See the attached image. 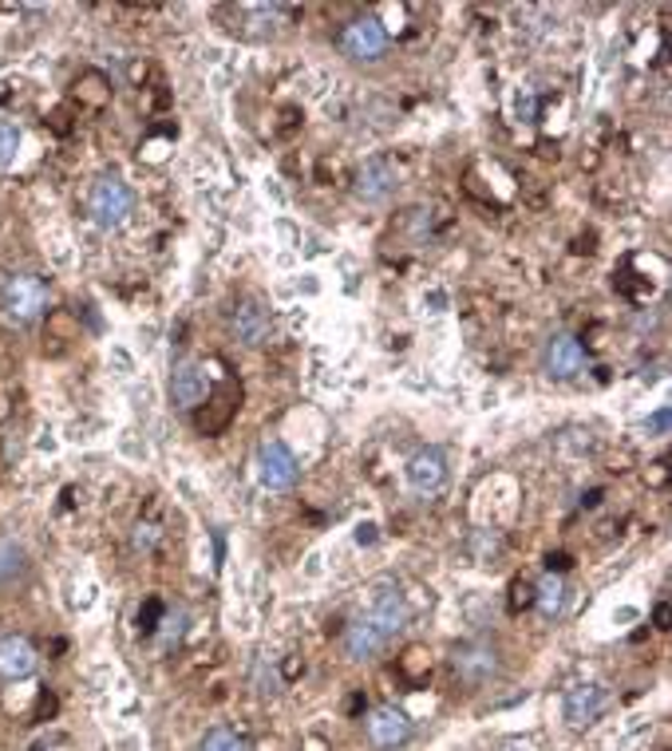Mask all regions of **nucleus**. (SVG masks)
I'll use <instances>...</instances> for the list:
<instances>
[{"instance_id":"nucleus-1","label":"nucleus","mask_w":672,"mask_h":751,"mask_svg":"<svg viewBox=\"0 0 672 751\" xmlns=\"http://www.w3.org/2000/svg\"><path fill=\"white\" fill-rule=\"evenodd\" d=\"M131 206H135V199H131L128 191V182H119V179H100L95 186H91L88 194V214L95 226L103 230H119L123 222L131 217Z\"/></svg>"},{"instance_id":"nucleus-2","label":"nucleus","mask_w":672,"mask_h":751,"mask_svg":"<svg viewBox=\"0 0 672 751\" xmlns=\"http://www.w3.org/2000/svg\"><path fill=\"white\" fill-rule=\"evenodd\" d=\"M340 52L356 64H376L384 52H388V32L384 24L373 17V12H364V17L348 20L345 32H340Z\"/></svg>"},{"instance_id":"nucleus-3","label":"nucleus","mask_w":672,"mask_h":751,"mask_svg":"<svg viewBox=\"0 0 672 751\" xmlns=\"http://www.w3.org/2000/svg\"><path fill=\"white\" fill-rule=\"evenodd\" d=\"M0 305H4V317L12 325H28V321H37L48 308V285L40 277H32V273H20V277H12L4 285Z\"/></svg>"},{"instance_id":"nucleus-4","label":"nucleus","mask_w":672,"mask_h":751,"mask_svg":"<svg viewBox=\"0 0 672 751\" xmlns=\"http://www.w3.org/2000/svg\"><path fill=\"white\" fill-rule=\"evenodd\" d=\"M364 617H368V621H373L380 633H388L391 641H396V633H400L404 625H408L411 609H408V598L400 593V586H396V581H376Z\"/></svg>"},{"instance_id":"nucleus-5","label":"nucleus","mask_w":672,"mask_h":751,"mask_svg":"<svg viewBox=\"0 0 672 751\" xmlns=\"http://www.w3.org/2000/svg\"><path fill=\"white\" fill-rule=\"evenodd\" d=\"M301 467L297 459H293V451L282 444V439H265L262 447H257V483L269 490H289L293 483H297Z\"/></svg>"},{"instance_id":"nucleus-6","label":"nucleus","mask_w":672,"mask_h":751,"mask_svg":"<svg viewBox=\"0 0 672 751\" xmlns=\"http://www.w3.org/2000/svg\"><path fill=\"white\" fill-rule=\"evenodd\" d=\"M455 677L464 680V684L479 688L487 680L499 677V649L491 641H467L455 649Z\"/></svg>"},{"instance_id":"nucleus-7","label":"nucleus","mask_w":672,"mask_h":751,"mask_svg":"<svg viewBox=\"0 0 672 751\" xmlns=\"http://www.w3.org/2000/svg\"><path fill=\"white\" fill-rule=\"evenodd\" d=\"M609 708V692L601 684H578L566 692L562 700V716L570 728H593L605 716Z\"/></svg>"},{"instance_id":"nucleus-8","label":"nucleus","mask_w":672,"mask_h":751,"mask_svg":"<svg viewBox=\"0 0 672 751\" xmlns=\"http://www.w3.org/2000/svg\"><path fill=\"white\" fill-rule=\"evenodd\" d=\"M368 740L380 751H396L411 740V720L396 704H380L368 716Z\"/></svg>"},{"instance_id":"nucleus-9","label":"nucleus","mask_w":672,"mask_h":751,"mask_svg":"<svg viewBox=\"0 0 672 751\" xmlns=\"http://www.w3.org/2000/svg\"><path fill=\"white\" fill-rule=\"evenodd\" d=\"M171 396L179 408L194 412L206 404L210 396V376H206V364L198 361H179L174 364V376H171Z\"/></svg>"},{"instance_id":"nucleus-10","label":"nucleus","mask_w":672,"mask_h":751,"mask_svg":"<svg viewBox=\"0 0 672 751\" xmlns=\"http://www.w3.org/2000/svg\"><path fill=\"white\" fill-rule=\"evenodd\" d=\"M40 657L37 645L24 633H4L0 637V680H28L37 672Z\"/></svg>"},{"instance_id":"nucleus-11","label":"nucleus","mask_w":672,"mask_h":751,"mask_svg":"<svg viewBox=\"0 0 672 751\" xmlns=\"http://www.w3.org/2000/svg\"><path fill=\"white\" fill-rule=\"evenodd\" d=\"M230 328H234V336L242 344H265L273 333V317H269V308L262 305V301H237L234 313H230Z\"/></svg>"},{"instance_id":"nucleus-12","label":"nucleus","mask_w":672,"mask_h":751,"mask_svg":"<svg viewBox=\"0 0 672 751\" xmlns=\"http://www.w3.org/2000/svg\"><path fill=\"white\" fill-rule=\"evenodd\" d=\"M396 186H400V171H396V163L384 159V154L368 159V163L360 166V174H356V194H360L364 202H384Z\"/></svg>"},{"instance_id":"nucleus-13","label":"nucleus","mask_w":672,"mask_h":751,"mask_svg":"<svg viewBox=\"0 0 672 751\" xmlns=\"http://www.w3.org/2000/svg\"><path fill=\"white\" fill-rule=\"evenodd\" d=\"M444 483H447L444 451H436V447H424V451L411 455V459H408V487L416 490V495H436Z\"/></svg>"},{"instance_id":"nucleus-14","label":"nucleus","mask_w":672,"mask_h":751,"mask_svg":"<svg viewBox=\"0 0 672 751\" xmlns=\"http://www.w3.org/2000/svg\"><path fill=\"white\" fill-rule=\"evenodd\" d=\"M391 645V637L388 633H380L368 617H356V621H348V629H345V652H348V661H376L384 649Z\"/></svg>"},{"instance_id":"nucleus-15","label":"nucleus","mask_w":672,"mask_h":751,"mask_svg":"<svg viewBox=\"0 0 672 751\" xmlns=\"http://www.w3.org/2000/svg\"><path fill=\"white\" fill-rule=\"evenodd\" d=\"M542 364H546V376H554V380H570V376H578L586 364V348L573 336H554V341L546 344L542 353Z\"/></svg>"},{"instance_id":"nucleus-16","label":"nucleus","mask_w":672,"mask_h":751,"mask_svg":"<svg viewBox=\"0 0 672 751\" xmlns=\"http://www.w3.org/2000/svg\"><path fill=\"white\" fill-rule=\"evenodd\" d=\"M28 574H32V561H28V550L20 542H12V538H4L0 542V589H17L28 581Z\"/></svg>"},{"instance_id":"nucleus-17","label":"nucleus","mask_w":672,"mask_h":751,"mask_svg":"<svg viewBox=\"0 0 672 751\" xmlns=\"http://www.w3.org/2000/svg\"><path fill=\"white\" fill-rule=\"evenodd\" d=\"M534 601H538V609H542V617H558L562 613V606H566V581H562V574H546L542 581H538V589H534Z\"/></svg>"},{"instance_id":"nucleus-18","label":"nucleus","mask_w":672,"mask_h":751,"mask_svg":"<svg viewBox=\"0 0 672 751\" xmlns=\"http://www.w3.org/2000/svg\"><path fill=\"white\" fill-rule=\"evenodd\" d=\"M198 751H250V743L237 732H230V728H210V732L202 735Z\"/></svg>"},{"instance_id":"nucleus-19","label":"nucleus","mask_w":672,"mask_h":751,"mask_svg":"<svg viewBox=\"0 0 672 751\" xmlns=\"http://www.w3.org/2000/svg\"><path fill=\"white\" fill-rule=\"evenodd\" d=\"M17 154H20V128L9 123V119H0V171L17 163Z\"/></svg>"},{"instance_id":"nucleus-20","label":"nucleus","mask_w":672,"mask_h":751,"mask_svg":"<svg viewBox=\"0 0 672 751\" xmlns=\"http://www.w3.org/2000/svg\"><path fill=\"white\" fill-rule=\"evenodd\" d=\"M155 542H159V530H155V526H151V522H139L135 526V546H139V550H151Z\"/></svg>"},{"instance_id":"nucleus-21","label":"nucleus","mask_w":672,"mask_h":751,"mask_svg":"<svg viewBox=\"0 0 672 751\" xmlns=\"http://www.w3.org/2000/svg\"><path fill=\"white\" fill-rule=\"evenodd\" d=\"M669 419H672V416H669V408H661V412H653V419H649L645 427H649V432H653V435H669Z\"/></svg>"},{"instance_id":"nucleus-22","label":"nucleus","mask_w":672,"mask_h":751,"mask_svg":"<svg viewBox=\"0 0 672 751\" xmlns=\"http://www.w3.org/2000/svg\"><path fill=\"white\" fill-rule=\"evenodd\" d=\"M530 601H534V589L530 586H515V601H510V606H530Z\"/></svg>"},{"instance_id":"nucleus-23","label":"nucleus","mask_w":672,"mask_h":751,"mask_svg":"<svg viewBox=\"0 0 672 751\" xmlns=\"http://www.w3.org/2000/svg\"><path fill=\"white\" fill-rule=\"evenodd\" d=\"M656 625H661V629H669V606L656 609Z\"/></svg>"}]
</instances>
